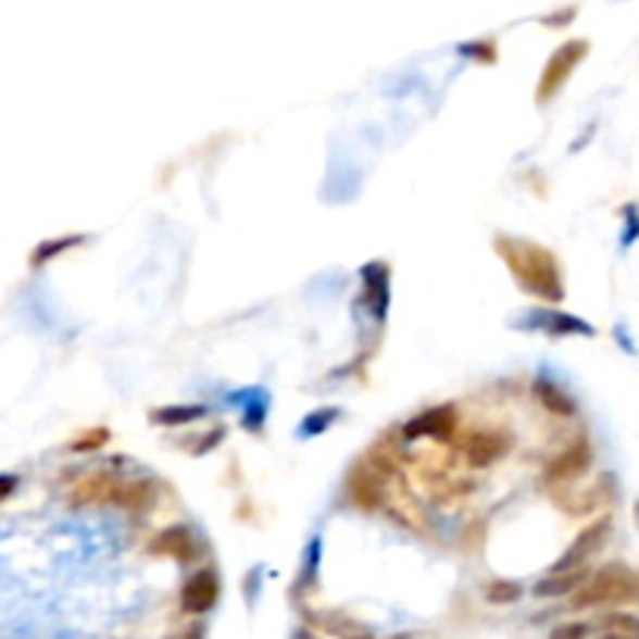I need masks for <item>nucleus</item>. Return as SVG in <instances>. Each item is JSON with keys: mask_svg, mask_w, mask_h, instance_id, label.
Masks as SVG:
<instances>
[{"mask_svg": "<svg viewBox=\"0 0 639 639\" xmlns=\"http://www.w3.org/2000/svg\"><path fill=\"white\" fill-rule=\"evenodd\" d=\"M587 637V624H568V627H559L552 639H584Z\"/></svg>", "mask_w": 639, "mask_h": 639, "instance_id": "nucleus-19", "label": "nucleus"}, {"mask_svg": "<svg viewBox=\"0 0 639 639\" xmlns=\"http://www.w3.org/2000/svg\"><path fill=\"white\" fill-rule=\"evenodd\" d=\"M375 474L365 472V468H355V472L350 474V493H353V499L362 509H375V505H380V484L375 480Z\"/></svg>", "mask_w": 639, "mask_h": 639, "instance_id": "nucleus-10", "label": "nucleus"}, {"mask_svg": "<svg viewBox=\"0 0 639 639\" xmlns=\"http://www.w3.org/2000/svg\"><path fill=\"white\" fill-rule=\"evenodd\" d=\"M580 584H590V574L587 571H568V574H549V580H543L537 587V596H562V592H571Z\"/></svg>", "mask_w": 639, "mask_h": 639, "instance_id": "nucleus-12", "label": "nucleus"}, {"mask_svg": "<svg viewBox=\"0 0 639 639\" xmlns=\"http://www.w3.org/2000/svg\"><path fill=\"white\" fill-rule=\"evenodd\" d=\"M468 462H472L474 468H484V465H490V462H497L499 455L505 452V440L499 437V434H490V430H477L468 437Z\"/></svg>", "mask_w": 639, "mask_h": 639, "instance_id": "nucleus-7", "label": "nucleus"}, {"mask_svg": "<svg viewBox=\"0 0 639 639\" xmlns=\"http://www.w3.org/2000/svg\"><path fill=\"white\" fill-rule=\"evenodd\" d=\"M206 409L203 405H178V409H160L153 418L160 422V425H188L193 418H200Z\"/></svg>", "mask_w": 639, "mask_h": 639, "instance_id": "nucleus-15", "label": "nucleus"}, {"mask_svg": "<svg viewBox=\"0 0 639 639\" xmlns=\"http://www.w3.org/2000/svg\"><path fill=\"white\" fill-rule=\"evenodd\" d=\"M639 602V574L624 568V565H609L599 574H592L590 584L574 596L577 609H590V605H627Z\"/></svg>", "mask_w": 639, "mask_h": 639, "instance_id": "nucleus-2", "label": "nucleus"}, {"mask_svg": "<svg viewBox=\"0 0 639 639\" xmlns=\"http://www.w3.org/2000/svg\"><path fill=\"white\" fill-rule=\"evenodd\" d=\"M455 425V412L450 405H440V409H430L422 418H415L412 425L405 427L409 437H418V434H434V437H447Z\"/></svg>", "mask_w": 639, "mask_h": 639, "instance_id": "nucleus-8", "label": "nucleus"}, {"mask_svg": "<svg viewBox=\"0 0 639 639\" xmlns=\"http://www.w3.org/2000/svg\"><path fill=\"white\" fill-rule=\"evenodd\" d=\"M78 240H82V237H63V240H53V243H41V247H38V253H35V265H41V262L48 260V256H57V253H60V250H63V247H75V243H78Z\"/></svg>", "mask_w": 639, "mask_h": 639, "instance_id": "nucleus-17", "label": "nucleus"}, {"mask_svg": "<svg viewBox=\"0 0 639 639\" xmlns=\"http://www.w3.org/2000/svg\"><path fill=\"white\" fill-rule=\"evenodd\" d=\"M215 599H218V580H215V574L213 571H200V574L190 577L188 584H185V590H181V609L188 615H203V612L213 609Z\"/></svg>", "mask_w": 639, "mask_h": 639, "instance_id": "nucleus-4", "label": "nucleus"}, {"mask_svg": "<svg viewBox=\"0 0 639 639\" xmlns=\"http://www.w3.org/2000/svg\"><path fill=\"white\" fill-rule=\"evenodd\" d=\"M584 53H587V41H571V45H565V48L559 50V53L546 63L543 78H540V88H537L540 100H546V97L552 95V91H555V88L568 78V72L584 60Z\"/></svg>", "mask_w": 639, "mask_h": 639, "instance_id": "nucleus-3", "label": "nucleus"}, {"mask_svg": "<svg viewBox=\"0 0 639 639\" xmlns=\"http://www.w3.org/2000/svg\"><path fill=\"white\" fill-rule=\"evenodd\" d=\"M587 465H590V447L587 443H574L559 459H552L546 465V480H568V477L587 472Z\"/></svg>", "mask_w": 639, "mask_h": 639, "instance_id": "nucleus-6", "label": "nucleus"}, {"mask_svg": "<svg viewBox=\"0 0 639 639\" xmlns=\"http://www.w3.org/2000/svg\"><path fill=\"white\" fill-rule=\"evenodd\" d=\"M116 502L122 509H143L153 502V487L147 480H128L125 487L116 490Z\"/></svg>", "mask_w": 639, "mask_h": 639, "instance_id": "nucleus-13", "label": "nucleus"}, {"mask_svg": "<svg viewBox=\"0 0 639 639\" xmlns=\"http://www.w3.org/2000/svg\"><path fill=\"white\" fill-rule=\"evenodd\" d=\"M502 253L527 290L540 293L546 300H562L559 268L546 250L534 247V243H522V240H502Z\"/></svg>", "mask_w": 639, "mask_h": 639, "instance_id": "nucleus-1", "label": "nucleus"}, {"mask_svg": "<svg viewBox=\"0 0 639 639\" xmlns=\"http://www.w3.org/2000/svg\"><path fill=\"white\" fill-rule=\"evenodd\" d=\"M116 490L118 484H113L106 474H91L72 490V502H106V499H116Z\"/></svg>", "mask_w": 639, "mask_h": 639, "instance_id": "nucleus-9", "label": "nucleus"}, {"mask_svg": "<svg viewBox=\"0 0 639 639\" xmlns=\"http://www.w3.org/2000/svg\"><path fill=\"white\" fill-rule=\"evenodd\" d=\"M156 552H172L178 559H190L193 555V540L185 527H168L166 534H160V540L153 543Z\"/></svg>", "mask_w": 639, "mask_h": 639, "instance_id": "nucleus-11", "label": "nucleus"}, {"mask_svg": "<svg viewBox=\"0 0 639 639\" xmlns=\"http://www.w3.org/2000/svg\"><path fill=\"white\" fill-rule=\"evenodd\" d=\"M487 599H490V602H515V599H522V587H518V584L499 580V584H493V587L487 590Z\"/></svg>", "mask_w": 639, "mask_h": 639, "instance_id": "nucleus-16", "label": "nucleus"}, {"mask_svg": "<svg viewBox=\"0 0 639 639\" xmlns=\"http://www.w3.org/2000/svg\"><path fill=\"white\" fill-rule=\"evenodd\" d=\"M609 530H612L609 518H602V522L590 524V527H587V530H584V534H580V537H577V540L571 543L568 555H565V559H562V562H559L555 568H552V574H568V571H580V562H584V559L590 555L592 549H599V543H602V540L609 537Z\"/></svg>", "mask_w": 639, "mask_h": 639, "instance_id": "nucleus-5", "label": "nucleus"}, {"mask_svg": "<svg viewBox=\"0 0 639 639\" xmlns=\"http://www.w3.org/2000/svg\"><path fill=\"white\" fill-rule=\"evenodd\" d=\"M534 393L540 397V403L549 409V412H555V415H574V400H568L562 390H555L552 384H546L540 380L537 387H534Z\"/></svg>", "mask_w": 639, "mask_h": 639, "instance_id": "nucleus-14", "label": "nucleus"}, {"mask_svg": "<svg viewBox=\"0 0 639 639\" xmlns=\"http://www.w3.org/2000/svg\"><path fill=\"white\" fill-rule=\"evenodd\" d=\"M103 440H106V430H91L88 437H82V440H75V443H72V452L95 450V447H100Z\"/></svg>", "mask_w": 639, "mask_h": 639, "instance_id": "nucleus-18", "label": "nucleus"}]
</instances>
